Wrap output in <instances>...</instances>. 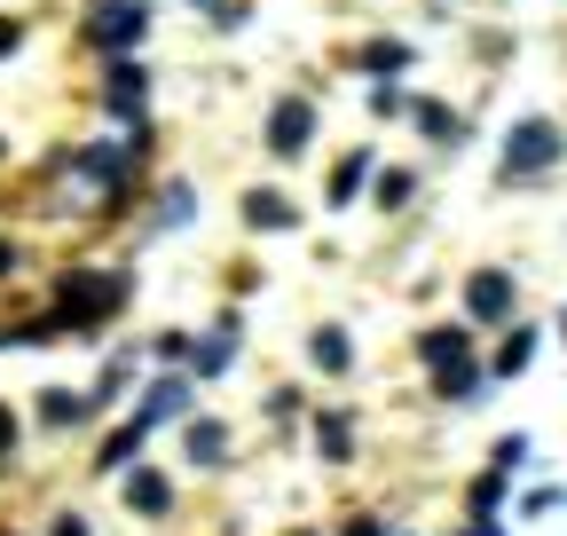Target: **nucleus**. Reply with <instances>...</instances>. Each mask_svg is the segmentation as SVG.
I'll list each match as a JSON object with an SVG mask.
<instances>
[{
    "mask_svg": "<svg viewBox=\"0 0 567 536\" xmlns=\"http://www.w3.org/2000/svg\"><path fill=\"white\" fill-rule=\"evenodd\" d=\"M559 126L551 118H520L513 126V143H505V174H536V166H559Z\"/></svg>",
    "mask_w": 567,
    "mask_h": 536,
    "instance_id": "1",
    "label": "nucleus"
},
{
    "mask_svg": "<svg viewBox=\"0 0 567 536\" xmlns=\"http://www.w3.org/2000/svg\"><path fill=\"white\" fill-rule=\"evenodd\" d=\"M142 32H151V9H142V0H103L95 9V40L118 55V48H134Z\"/></svg>",
    "mask_w": 567,
    "mask_h": 536,
    "instance_id": "2",
    "label": "nucleus"
},
{
    "mask_svg": "<svg viewBox=\"0 0 567 536\" xmlns=\"http://www.w3.org/2000/svg\"><path fill=\"white\" fill-rule=\"evenodd\" d=\"M308 134H316V111H308V103H276V111H268V151H276V158H300Z\"/></svg>",
    "mask_w": 567,
    "mask_h": 536,
    "instance_id": "3",
    "label": "nucleus"
},
{
    "mask_svg": "<svg viewBox=\"0 0 567 536\" xmlns=\"http://www.w3.org/2000/svg\"><path fill=\"white\" fill-rule=\"evenodd\" d=\"M465 355H473V340H465L457 323H442V331H425V340H417V363L425 371H457Z\"/></svg>",
    "mask_w": 567,
    "mask_h": 536,
    "instance_id": "4",
    "label": "nucleus"
},
{
    "mask_svg": "<svg viewBox=\"0 0 567 536\" xmlns=\"http://www.w3.org/2000/svg\"><path fill=\"white\" fill-rule=\"evenodd\" d=\"M465 308H473L481 323L513 316V277H496V268H488V277H473V285H465Z\"/></svg>",
    "mask_w": 567,
    "mask_h": 536,
    "instance_id": "5",
    "label": "nucleus"
},
{
    "mask_svg": "<svg viewBox=\"0 0 567 536\" xmlns=\"http://www.w3.org/2000/svg\"><path fill=\"white\" fill-rule=\"evenodd\" d=\"M126 513H142V520L174 513V482L166 474H126Z\"/></svg>",
    "mask_w": 567,
    "mask_h": 536,
    "instance_id": "6",
    "label": "nucleus"
},
{
    "mask_svg": "<svg viewBox=\"0 0 567 536\" xmlns=\"http://www.w3.org/2000/svg\"><path fill=\"white\" fill-rule=\"evenodd\" d=\"M134 419H142V426H158V419H189V379H158V386H151V402H142Z\"/></svg>",
    "mask_w": 567,
    "mask_h": 536,
    "instance_id": "7",
    "label": "nucleus"
},
{
    "mask_svg": "<svg viewBox=\"0 0 567 536\" xmlns=\"http://www.w3.org/2000/svg\"><path fill=\"white\" fill-rule=\"evenodd\" d=\"M182 450H189L197 465H221V457H229V426H221V419H189Z\"/></svg>",
    "mask_w": 567,
    "mask_h": 536,
    "instance_id": "8",
    "label": "nucleus"
},
{
    "mask_svg": "<svg viewBox=\"0 0 567 536\" xmlns=\"http://www.w3.org/2000/svg\"><path fill=\"white\" fill-rule=\"evenodd\" d=\"M142 434H151V426H142V419H126L111 442H103V457H95V474H126V465H134V450H142Z\"/></svg>",
    "mask_w": 567,
    "mask_h": 536,
    "instance_id": "9",
    "label": "nucleus"
},
{
    "mask_svg": "<svg viewBox=\"0 0 567 536\" xmlns=\"http://www.w3.org/2000/svg\"><path fill=\"white\" fill-rule=\"evenodd\" d=\"M316 450H323L331 465L354 457V426H347V411H323V419H316Z\"/></svg>",
    "mask_w": 567,
    "mask_h": 536,
    "instance_id": "10",
    "label": "nucleus"
},
{
    "mask_svg": "<svg viewBox=\"0 0 567 536\" xmlns=\"http://www.w3.org/2000/svg\"><path fill=\"white\" fill-rule=\"evenodd\" d=\"M308 355H316V371H347V363H354V340H347V331H331V323H323L316 340H308Z\"/></svg>",
    "mask_w": 567,
    "mask_h": 536,
    "instance_id": "11",
    "label": "nucleus"
},
{
    "mask_svg": "<svg viewBox=\"0 0 567 536\" xmlns=\"http://www.w3.org/2000/svg\"><path fill=\"white\" fill-rule=\"evenodd\" d=\"M371 182V151H354L339 174H331V206H354V189H363Z\"/></svg>",
    "mask_w": 567,
    "mask_h": 536,
    "instance_id": "12",
    "label": "nucleus"
},
{
    "mask_svg": "<svg viewBox=\"0 0 567 536\" xmlns=\"http://www.w3.org/2000/svg\"><path fill=\"white\" fill-rule=\"evenodd\" d=\"M354 63H363V72H379V80H394L402 63H410V48H402V40H371L363 55H354Z\"/></svg>",
    "mask_w": 567,
    "mask_h": 536,
    "instance_id": "13",
    "label": "nucleus"
},
{
    "mask_svg": "<svg viewBox=\"0 0 567 536\" xmlns=\"http://www.w3.org/2000/svg\"><path fill=\"white\" fill-rule=\"evenodd\" d=\"M40 419H48V426H71V419H87V402L71 394V386H48V394H40Z\"/></svg>",
    "mask_w": 567,
    "mask_h": 536,
    "instance_id": "14",
    "label": "nucleus"
},
{
    "mask_svg": "<svg viewBox=\"0 0 567 536\" xmlns=\"http://www.w3.org/2000/svg\"><path fill=\"white\" fill-rule=\"evenodd\" d=\"M245 214H252V229H284V221H292V206H284L276 189H252V197H245Z\"/></svg>",
    "mask_w": 567,
    "mask_h": 536,
    "instance_id": "15",
    "label": "nucleus"
},
{
    "mask_svg": "<svg viewBox=\"0 0 567 536\" xmlns=\"http://www.w3.org/2000/svg\"><path fill=\"white\" fill-rule=\"evenodd\" d=\"M528 355H536V331H513V340L496 348V379H520V371H528Z\"/></svg>",
    "mask_w": 567,
    "mask_h": 536,
    "instance_id": "16",
    "label": "nucleus"
},
{
    "mask_svg": "<svg viewBox=\"0 0 567 536\" xmlns=\"http://www.w3.org/2000/svg\"><path fill=\"white\" fill-rule=\"evenodd\" d=\"M434 379H442V394H450V402H473V386H481V371H473V363H457V371H434Z\"/></svg>",
    "mask_w": 567,
    "mask_h": 536,
    "instance_id": "17",
    "label": "nucleus"
},
{
    "mask_svg": "<svg viewBox=\"0 0 567 536\" xmlns=\"http://www.w3.org/2000/svg\"><path fill=\"white\" fill-rule=\"evenodd\" d=\"M410 118H417V126H425V134H442V143H450V134H457V118H450V111H442V103H417V111H410Z\"/></svg>",
    "mask_w": 567,
    "mask_h": 536,
    "instance_id": "18",
    "label": "nucleus"
},
{
    "mask_svg": "<svg viewBox=\"0 0 567 536\" xmlns=\"http://www.w3.org/2000/svg\"><path fill=\"white\" fill-rule=\"evenodd\" d=\"M520 457H528V442H520V434H505V442H496V457H488V474H513Z\"/></svg>",
    "mask_w": 567,
    "mask_h": 536,
    "instance_id": "19",
    "label": "nucleus"
},
{
    "mask_svg": "<svg viewBox=\"0 0 567 536\" xmlns=\"http://www.w3.org/2000/svg\"><path fill=\"white\" fill-rule=\"evenodd\" d=\"M48 536H87V520H80V513H55V528H48Z\"/></svg>",
    "mask_w": 567,
    "mask_h": 536,
    "instance_id": "20",
    "label": "nucleus"
},
{
    "mask_svg": "<svg viewBox=\"0 0 567 536\" xmlns=\"http://www.w3.org/2000/svg\"><path fill=\"white\" fill-rule=\"evenodd\" d=\"M339 536H386V528H379V520H371V513H354V520H347V528H339Z\"/></svg>",
    "mask_w": 567,
    "mask_h": 536,
    "instance_id": "21",
    "label": "nucleus"
},
{
    "mask_svg": "<svg viewBox=\"0 0 567 536\" xmlns=\"http://www.w3.org/2000/svg\"><path fill=\"white\" fill-rule=\"evenodd\" d=\"M9 450H17V419H9V411H0V457H9Z\"/></svg>",
    "mask_w": 567,
    "mask_h": 536,
    "instance_id": "22",
    "label": "nucleus"
},
{
    "mask_svg": "<svg viewBox=\"0 0 567 536\" xmlns=\"http://www.w3.org/2000/svg\"><path fill=\"white\" fill-rule=\"evenodd\" d=\"M465 536H505V528H496V520H481V513H473V528H465Z\"/></svg>",
    "mask_w": 567,
    "mask_h": 536,
    "instance_id": "23",
    "label": "nucleus"
},
{
    "mask_svg": "<svg viewBox=\"0 0 567 536\" xmlns=\"http://www.w3.org/2000/svg\"><path fill=\"white\" fill-rule=\"evenodd\" d=\"M0 277H17V245H0Z\"/></svg>",
    "mask_w": 567,
    "mask_h": 536,
    "instance_id": "24",
    "label": "nucleus"
},
{
    "mask_svg": "<svg viewBox=\"0 0 567 536\" xmlns=\"http://www.w3.org/2000/svg\"><path fill=\"white\" fill-rule=\"evenodd\" d=\"M17 40H24V32H17V24H0V55H9V48H17Z\"/></svg>",
    "mask_w": 567,
    "mask_h": 536,
    "instance_id": "25",
    "label": "nucleus"
},
{
    "mask_svg": "<svg viewBox=\"0 0 567 536\" xmlns=\"http://www.w3.org/2000/svg\"><path fill=\"white\" fill-rule=\"evenodd\" d=\"M300 536H308V528H300Z\"/></svg>",
    "mask_w": 567,
    "mask_h": 536,
    "instance_id": "26",
    "label": "nucleus"
},
{
    "mask_svg": "<svg viewBox=\"0 0 567 536\" xmlns=\"http://www.w3.org/2000/svg\"><path fill=\"white\" fill-rule=\"evenodd\" d=\"M559 323H567V316H559Z\"/></svg>",
    "mask_w": 567,
    "mask_h": 536,
    "instance_id": "27",
    "label": "nucleus"
}]
</instances>
